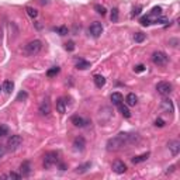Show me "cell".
<instances>
[{"mask_svg": "<svg viewBox=\"0 0 180 180\" xmlns=\"http://www.w3.org/2000/svg\"><path fill=\"white\" fill-rule=\"evenodd\" d=\"M20 172H21V176H24V177H27V176H30L31 174V163L28 160H24L20 165Z\"/></svg>", "mask_w": 180, "mask_h": 180, "instance_id": "12", "label": "cell"}, {"mask_svg": "<svg viewBox=\"0 0 180 180\" xmlns=\"http://www.w3.org/2000/svg\"><path fill=\"white\" fill-rule=\"evenodd\" d=\"M2 89H3L7 94H10V93L13 92V89H14V83H13L11 80H4L3 87H2Z\"/></svg>", "mask_w": 180, "mask_h": 180, "instance_id": "20", "label": "cell"}, {"mask_svg": "<svg viewBox=\"0 0 180 180\" xmlns=\"http://www.w3.org/2000/svg\"><path fill=\"white\" fill-rule=\"evenodd\" d=\"M6 135H9V128L6 125H0V138L6 137Z\"/></svg>", "mask_w": 180, "mask_h": 180, "instance_id": "32", "label": "cell"}, {"mask_svg": "<svg viewBox=\"0 0 180 180\" xmlns=\"http://www.w3.org/2000/svg\"><path fill=\"white\" fill-rule=\"evenodd\" d=\"M152 62H153L155 65H158V66H165V65L169 62V56L166 55L165 52H162V51L153 52V55H152Z\"/></svg>", "mask_w": 180, "mask_h": 180, "instance_id": "4", "label": "cell"}, {"mask_svg": "<svg viewBox=\"0 0 180 180\" xmlns=\"http://www.w3.org/2000/svg\"><path fill=\"white\" fill-rule=\"evenodd\" d=\"M162 107H163L165 110H168L169 113H173V111H174L173 103H172L170 100H168V99H166V100H163V101H162Z\"/></svg>", "mask_w": 180, "mask_h": 180, "instance_id": "23", "label": "cell"}, {"mask_svg": "<svg viewBox=\"0 0 180 180\" xmlns=\"http://www.w3.org/2000/svg\"><path fill=\"white\" fill-rule=\"evenodd\" d=\"M90 68V62L85 61V59H77L76 61V69H80V70H86Z\"/></svg>", "mask_w": 180, "mask_h": 180, "instance_id": "17", "label": "cell"}, {"mask_svg": "<svg viewBox=\"0 0 180 180\" xmlns=\"http://www.w3.org/2000/svg\"><path fill=\"white\" fill-rule=\"evenodd\" d=\"M38 113H40L41 116H49V113H51V103H49L48 99H44V100L41 101Z\"/></svg>", "mask_w": 180, "mask_h": 180, "instance_id": "9", "label": "cell"}, {"mask_svg": "<svg viewBox=\"0 0 180 180\" xmlns=\"http://www.w3.org/2000/svg\"><path fill=\"white\" fill-rule=\"evenodd\" d=\"M93 80H94L96 87H99V89H101L104 85H106V79H104V76H101V75H94Z\"/></svg>", "mask_w": 180, "mask_h": 180, "instance_id": "18", "label": "cell"}, {"mask_svg": "<svg viewBox=\"0 0 180 180\" xmlns=\"http://www.w3.org/2000/svg\"><path fill=\"white\" fill-rule=\"evenodd\" d=\"M59 72H61V68L54 66V68H51V69L46 70V76H48V77H54V76H56Z\"/></svg>", "mask_w": 180, "mask_h": 180, "instance_id": "24", "label": "cell"}, {"mask_svg": "<svg viewBox=\"0 0 180 180\" xmlns=\"http://www.w3.org/2000/svg\"><path fill=\"white\" fill-rule=\"evenodd\" d=\"M139 23L143 25V27H148V25H151L152 23H151V19H149V15H143V17H141Z\"/></svg>", "mask_w": 180, "mask_h": 180, "instance_id": "28", "label": "cell"}, {"mask_svg": "<svg viewBox=\"0 0 180 180\" xmlns=\"http://www.w3.org/2000/svg\"><path fill=\"white\" fill-rule=\"evenodd\" d=\"M151 153L149 152H145L142 153V155H138V156H134V158L131 159V162L134 163V165H138V163H141V162H145L148 158H149Z\"/></svg>", "mask_w": 180, "mask_h": 180, "instance_id": "14", "label": "cell"}, {"mask_svg": "<svg viewBox=\"0 0 180 180\" xmlns=\"http://www.w3.org/2000/svg\"><path fill=\"white\" fill-rule=\"evenodd\" d=\"M73 148L75 151H79V152H83L86 148V141L83 137H76L73 139Z\"/></svg>", "mask_w": 180, "mask_h": 180, "instance_id": "11", "label": "cell"}, {"mask_svg": "<svg viewBox=\"0 0 180 180\" xmlns=\"http://www.w3.org/2000/svg\"><path fill=\"white\" fill-rule=\"evenodd\" d=\"M65 48H66V51H69V52L75 51V42H73V41H69V42H66V44H65Z\"/></svg>", "mask_w": 180, "mask_h": 180, "instance_id": "35", "label": "cell"}, {"mask_svg": "<svg viewBox=\"0 0 180 180\" xmlns=\"http://www.w3.org/2000/svg\"><path fill=\"white\" fill-rule=\"evenodd\" d=\"M25 11H27V14L30 15L31 19H37V15H38V11L34 7H30V6H27L25 7Z\"/></svg>", "mask_w": 180, "mask_h": 180, "instance_id": "26", "label": "cell"}, {"mask_svg": "<svg viewBox=\"0 0 180 180\" xmlns=\"http://www.w3.org/2000/svg\"><path fill=\"white\" fill-rule=\"evenodd\" d=\"M145 38H147V35H145V34L143 33H135L134 34V41L135 42H143V41H145Z\"/></svg>", "mask_w": 180, "mask_h": 180, "instance_id": "27", "label": "cell"}, {"mask_svg": "<svg viewBox=\"0 0 180 180\" xmlns=\"http://www.w3.org/2000/svg\"><path fill=\"white\" fill-rule=\"evenodd\" d=\"M89 33L92 34V37L99 38L101 34H103V24L99 21H94L90 27H89Z\"/></svg>", "mask_w": 180, "mask_h": 180, "instance_id": "7", "label": "cell"}, {"mask_svg": "<svg viewBox=\"0 0 180 180\" xmlns=\"http://www.w3.org/2000/svg\"><path fill=\"white\" fill-rule=\"evenodd\" d=\"M2 153H3V151H2V149H0V155H2Z\"/></svg>", "mask_w": 180, "mask_h": 180, "instance_id": "43", "label": "cell"}, {"mask_svg": "<svg viewBox=\"0 0 180 180\" xmlns=\"http://www.w3.org/2000/svg\"><path fill=\"white\" fill-rule=\"evenodd\" d=\"M90 168H92V163H90V162H86V163H83V165L77 166V168L75 169V172H76V173H79V174H82V173H86V172H87Z\"/></svg>", "mask_w": 180, "mask_h": 180, "instance_id": "16", "label": "cell"}, {"mask_svg": "<svg viewBox=\"0 0 180 180\" xmlns=\"http://www.w3.org/2000/svg\"><path fill=\"white\" fill-rule=\"evenodd\" d=\"M0 90H2V87H0Z\"/></svg>", "mask_w": 180, "mask_h": 180, "instance_id": "44", "label": "cell"}, {"mask_svg": "<svg viewBox=\"0 0 180 180\" xmlns=\"http://www.w3.org/2000/svg\"><path fill=\"white\" fill-rule=\"evenodd\" d=\"M21 177H23L21 174L11 172V173H9V174H3V176H0V179H15V180H20Z\"/></svg>", "mask_w": 180, "mask_h": 180, "instance_id": "25", "label": "cell"}, {"mask_svg": "<svg viewBox=\"0 0 180 180\" xmlns=\"http://www.w3.org/2000/svg\"><path fill=\"white\" fill-rule=\"evenodd\" d=\"M110 99H111V101H113V104H116V106H118V104H120V103H122V100H124L122 94H121V93H118V92L113 93Z\"/></svg>", "mask_w": 180, "mask_h": 180, "instance_id": "19", "label": "cell"}, {"mask_svg": "<svg viewBox=\"0 0 180 180\" xmlns=\"http://www.w3.org/2000/svg\"><path fill=\"white\" fill-rule=\"evenodd\" d=\"M174 169H176V166H174V165H172V166H169V168L168 169H166V173H172V172H173L174 170Z\"/></svg>", "mask_w": 180, "mask_h": 180, "instance_id": "40", "label": "cell"}, {"mask_svg": "<svg viewBox=\"0 0 180 180\" xmlns=\"http://www.w3.org/2000/svg\"><path fill=\"white\" fill-rule=\"evenodd\" d=\"M59 169H61V170H65V169H66V165H65V163H59Z\"/></svg>", "mask_w": 180, "mask_h": 180, "instance_id": "41", "label": "cell"}, {"mask_svg": "<svg viewBox=\"0 0 180 180\" xmlns=\"http://www.w3.org/2000/svg\"><path fill=\"white\" fill-rule=\"evenodd\" d=\"M138 139L137 134H130V132H120L116 137L110 138L107 141V151L108 152H116V151L121 149V148L127 147V145H131L135 141Z\"/></svg>", "mask_w": 180, "mask_h": 180, "instance_id": "1", "label": "cell"}, {"mask_svg": "<svg viewBox=\"0 0 180 180\" xmlns=\"http://www.w3.org/2000/svg\"><path fill=\"white\" fill-rule=\"evenodd\" d=\"M59 162V153L55 152V151H51V152H46L44 155V169H51L54 165H56Z\"/></svg>", "mask_w": 180, "mask_h": 180, "instance_id": "2", "label": "cell"}, {"mask_svg": "<svg viewBox=\"0 0 180 180\" xmlns=\"http://www.w3.org/2000/svg\"><path fill=\"white\" fill-rule=\"evenodd\" d=\"M94 10L99 13V14H101V15H106V13H107V11H106V7L101 6V4H96V6H94Z\"/></svg>", "mask_w": 180, "mask_h": 180, "instance_id": "30", "label": "cell"}, {"mask_svg": "<svg viewBox=\"0 0 180 180\" xmlns=\"http://www.w3.org/2000/svg\"><path fill=\"white\" fill-rule=\"evenodd\" d=\"M70 121H72V124H73L75 127H79V128H83V127H86V125H87V124H90V121H89V120H85V118H83V117L77 116V114L72 116Z\"/></svg>", "mask_w": 180, "mask_h": 180, "instance_id": "8", "label": "cell"}, {"mask_svg": "<svg viewBox=\"0 0 180 180\" xmlns=\"http://www.w3.org/2000/svg\"><path fill=\"white\" fill-rule=\"evenodd\" d=\"M21 143H23L21 135H11L7 141V148H9V151H15L21 147Z\"/></svg>", "mask_w": 180, "mask_h": 180, "instance_id": "5", "label": "cell"}, {"mask_svg": "<svg viewBox=\"0 0 180 180\" xmlns=\"http://www.w3.org/2000/svg\"><path fill=\"white\" fill-rule=\"evenodd\" d=\"M48 3V0H41V4H46Z\"/></svg>", "mask_w": 180, "mask_h": 180, "instance_id": "42", "label": "cell"}, {"mask_svg": "<svg viewBox=\"0 0 180 180\" xmlns=\"http://www.w3.org/2000/svg\"><path fill=\"white\" fill-rule=\"evenodd\" d=\"M111 21H113V23L118 21V9H113V10H111Z\"/></svg>", "mask_w": 180, "mask_h": 180, "instance_id": "31", "label": "cell"}, {"mask_svg": "<svg viewBox=\"0 0 180 180\" xmlns=\"http://www.w3.org/2000/svg\"><path fill=\"white\" fill-rule=\"evenodd\" d=\"M41 48H42V42H41L40 40H34V41H30V42L25 45L24 52L28 56H34L41 51Z\"/></svg>", "mask_w": 180, "mask_h": 180, "instance_id": "3", "label": "cell"}, {"mask_svg": "<svg viewBox=\"0 0 180 180\" xmlns=\"http://www.w3.org/2000/svg\"><path fill=\"white\" fill-rule=\"evenodd\" d=\"M165 23H168V19H165V17H159L155 20V24H165Z\"/></svg>", "mask_w": 180, "mask_h": 180, "instance_id": "38", "label": "cell"}, {"mask_svg": "<svg viewBox=\"0 0 180 180\" xmlns=\"http://www.w3.org/2000/svg\"><path fill=\"white\" fill-rule=\"evenodd\" d=\"M172 85L169 82H159L156 85V92L162 96H169L172 93Z\"/></svg>", "mask_w": 180, "mask_h": 180, "instance_id": "6", "label": "cell"}, {"mask_svg": "<svg viewBox=\"0 0 180 180\" xmlns=\"http://www.w3.org/2000/svg\"><path fill=\"white\" fill-rule=\"evenodd\" d=\"M56 110H58L61 114H64L65 111H66V101H65L64 97H61V99L56 100Z\"/></svg>", "mask_w": 180, "mask_h": 180, "instance_id": "15", "label": "cell"}, {"mask_svg": "<svg viewBox=\"0 0 180 180\" xmlns=\"http://www.w3.org/2000/svg\"><path fill=\"white\" fill-rule=\"evenodd\" d=\"M149 15H158V17H160V15H162V7H159V6L153 7V9L151 10Z\"/></svg>", "mask_w": 180, "mask_h": 180, "instance_id": "29", "label": "cell"}, {"mask_svg": "<svg viewBox=\"0 0 180 180\" xmlns=\"http://www.w3.org/2000/svg\"><path fill=\"white\" fill-rule=\"evenodd\" d=\"M56 31H58V34H59V35H66V34H68V27L62 25V27L56 28Z\"/></svg>", "mask_w": 180, "mask_h": 180, "instance_id": "36", "label": "cell"}, {"mask_svg": "<svg viewBox=\"0 0 180 180\" xmlns=\"http://www.w3.org/2000/svg\"><path fill=\"white\" fill-rule=\"evenodd\" d=\"M145 69H147V68L143 66V65H137V66L134 68L135 73H142V72H145Z\"/></svg>", "mask_w": 180, "mask_h": 180, "instance_id": "37", "label": "cell"}, {"mask_svg": "<svg viewBox=\"0 0 180 180\" xmlns=\"http://www.w3.org/2000/svg\"><path fill=\"white\" fill-rule=\"evenodd\" d=\"M125 101H127V106H135L137 101H138V99L134 93H130V94L125 97Z\"/></svg>", "mask_w": 180, "mask_h": 180, "instance_id": "22", "label": "cell"}, {"mask_svg": "<svg viewBox=\"0 0 180 180\" xmlns=\"http://www.w3.org/2000/svg\"><path fill=\"white\" fill-rule=\"evenodd\" d=\"M118 110H120V113L122 114V116L125 117V118H130L131 117V113H130V110H128V107L125 106V104H122V103H120L118 104Z\"/></svg>", "mask_w": 180, "mask_h": 180, "instance_id": "21", "label": "cell"}, {"mask_svg": "<svg viewBox=\"0 0 180 180\" xmlns=\"http://www.w3.org/2000/svg\"><path fill=\"white\" fill-rule=\"evenodd\" d=\"M155 125H156V127H160V128H162V127H165V121H163L162 118H158L155 121Z\"/></svg>", "mask_w": 180, "mask_h": 180, "instance_id": "39", "label": "cell"}, {"mask_svg": "<svg viewBox=\"0 0 180 180\" xmlns=\"http://www.w3.org/2000/svg\"><path fill=\"white\" fill-rule=\"evenodd\" d=\"M168 147H169V149H170L172 155L176 156L177 153H179V151H180V142H179V141H170V142L168 143Z\"/></svg>", "mask_w": 180, "mask_h": 180, "instance_id": "13", "label": "cell"}, {"mask_svg": "<svg viewBox=\"0 0 180 180\" xmlns=\"http://www.w3.org/2000/svg\"><path fill=\"white\" fill-rule=\"evenodd\" d=\"M27 97H28V94H27V92H24V90H21V92L17 94V101H24V100H27Z\"/></svg>", "mask_w": 180, "mask_h": 180, "instance_id": "33", "label": "cell"}, {"mask_svg": "<svg viewBox=\"0 0 180 180\" xmlns=\"http://www.w3.org/2000/svg\"><path fill=\"white\" fill-rule=\"evenodd\" d=\"M113 172H114V173H117V174L125 173V172H127V165H125L124 162H121V160H116L113 163Z\"/></svg>", "mask_w": 180, "mask_h": 180, "instance_id": "10", "label": "cell"}, {"mask_svg": "<svg viewBox=\"0 0 180 180\" xmlns=\"http://www.w3.org/2000/svg\"><path fill=\"white\" fill-rule=\"evenodd\" d=\"M141 11H142V6H139V4H138L137 7H134V9H132L131 15H132V17H135V15H139Z\"/></svg>", "mask_w": 180, "mask_h": 180, "instance_id": "34", "label": "cell"}]
</instances>
